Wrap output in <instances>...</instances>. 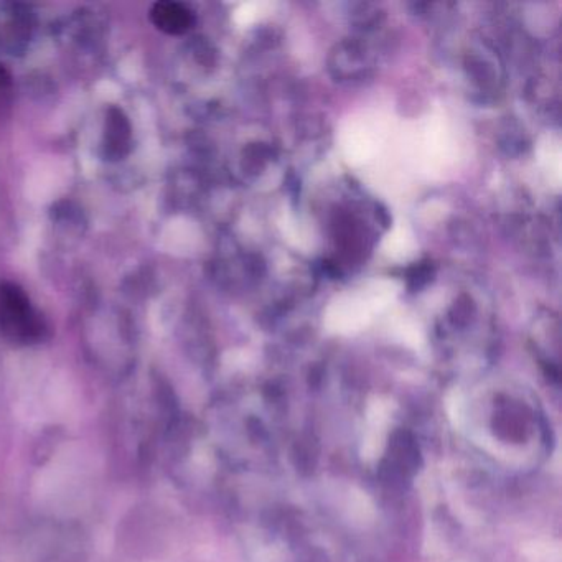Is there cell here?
Returning a JSON list of instances; mask_svg holds the SVG:
<instances>
[{
  "instance_id": "6da1fadb",
  "label": "cell",
  "mask_w": 562,
  "mask_h": 562,
  "mask_svg": "<svg viewBox=\"0 0 562 562\" xmlns=\"http://www.w3.org/2000/svg\"><path fill=\"white\" fill-rule=\"evenodd\" d=\"M0 332L29 340L42 332V319L22 287L14 282L0 284Z\"/></svg>"
},
{
  "instance_id": "7a4b0ae2",
  "label": "cell",
  "mask_w": 562,
  "mask_h": 562,
  "mask_svg": "<svg viewBox=\"0 0 562 562\" xmlns=\"http://www.w3.org/2000/svg\"><path fill=\"white\" fill-rule=\"evenodd\" d=\"M132 127L122 109L111 106L104 122L103 149L109 160L124 159L131 150Z\"/></svg>"
},
{
  "instance_id": "3957f363",
  "label": "cell",
  "mask_w": 562,
  "mask_h": 562,
  "mask_svg": "<svg viewBox=\"0 0 562 562\" xmlns=\"http://www.w3.org/2000/svg\"><path fill=\"white\" fill-rule=\"evenodd\" d=\"M150 20L160 32L182 35L192 29V10L178 2H157L150 9Z\"/></svg>"
},
{
  "instance_id": "277c9868",
  "label": "cell",
  "mask_w": 562,
  "mask_h": 562,
  "mask_svg": "<svg viewBox=\"0 0 562 562\" xmlns=\"http://www.w3.org/2000/svg\"><path fill=\"white\" fill-rule=\"evenodd\" d=\"M10 86H12V76L9 71L5 70V66L0 63V96L4 93H9Z\"/></svg>"
}]
</instances>
